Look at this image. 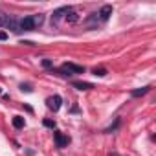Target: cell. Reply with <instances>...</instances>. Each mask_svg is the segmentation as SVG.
Masks as SVG:
<instances>
[{
  "label": "cell",
  "mask_w": 156,
  "mask_h": 156,
  "mask_svg": "<svg viewBox=\"0 0 156 156\" xmlns=\"http://www.w3.org/2000/svg\"><path fill=\"white\" fill-rule=\"evenodd\" d=\"M94 75L103 77V75H107V70H105V68H96V70H94Z\"/></svg>",
  "instance_id": "cell-15"
},
{
  "label": "cell",
  "mask_w": 156,
  "mask_h": 156,
  "mask_svg": "<svg viewBox=\"0 0 156 156\" xmlns=\"http://www.w3.org/2000/svg\"><path fill=\"white\" fill-rule=\"evenodd\" d=\"M20 90H22V92H33L31 85H28V83H22V85H20Z\"/></svg>",
  "instance_id": "cell-16"
},
{
  "label": "cell",
  "mask_w": 156,
  "mask_h": 156,
  "mask_svg": "<svg viewBox=\"0 0 156 156\" xmlns=\"http://www.w3.org/2000/svg\"><path fill=\"white\" fill-rule=\"evenodd\" d=\"M13 127L15 129H24V118L22 116H15L13 118Z\"/></svg>",
  "instance_id": "cell-12"
},
{
  "label": "cell",
  "mask_w": 156,
  "mask_h": 156,
  "mask_svg": "<svg viewBox=\"0 0 156 156\" xmlns=\"http://www.w3.org/2000/svg\"><path fill=\"white\" fill-rule=\"evenodd\" d=\"M42 66H44V68H51V66H53V62H51L50 59H42Z\"/></svg>",
  "instance_id": "cell-18"
},
{
  "label": "cell",
  "mask_w": 156,
  "mask_h": 156,
  "mask_svg": "<svg viewBox=\"0 0 156 156\" xmlns=\"http://www.w3.org/2000/svg\"><path fill=\"white\" fill-rule=\"evenodd\" d=\"M8 17H9V15H6L4 11H0V28H2V26H6V22H8Z\"/></svg>",
  "instance_id": "cell-14"
},
{
  "label": "cell",
  "mask_w": 156,
  "mask_h": 156,
  "mask_svg": "<svg viewBox=\"0 0 156 156\" xmlns=\"http://www.w3.org/2000/svg\"><path fill=\"white\" fill-rule=\"evenodd\" d=\"M0 94H2V88H0Z\"/></svg>",
  "instance_id": "cell-21"
},
{
  "label": "cell",
  "mask_w": 156,
  "mask_h": 156,
  "mask_svg": "<svg viewBox=\"0 0 156 156\" xmlns=\"http://www.w3.org/2000/svg\"><path fill=\"white\" fill-rule=\"evenodd\" d=\"M98 15H99V20H101V22H107V20L110 19V15H112V6H110V4H105V6L98 11Z\"/></svg>",
  "instance_id": "cell-5"
},
{
  "label": "cell",
  "mask_w": 156,
  "mask_h": 156,
  "mask_svg": "<svg viewBox=\"0 0 156 156\" xmlns=\"http://www.w3.org/2000/svg\"><path fill=\"white\" fill-rule=\"evenodd\" d=\"M8 39V33L6 31H0V41H6Z\"/></svg>",
  "instance_id": "cell-19"
},
{
  "label": "cell",
  "mask_w": 156,
  "mask_h": 156,
  "mask_svg": "<svg viewBox=\"0 0 156 156\" xmlns=\"http://www.w3.org/2000/svg\"><path fill=\"white\" fill-rule=\"evenodd\" d=\"M72 87L77 88V90H90V88H94V85L92 83H87V81H73Z\"/></svg>",
  "instance_id": "cell-8"
},
{
  "label": "cell",
  "mask_w": 156,
  "mask_h": 156,
  "mask_svg": "<svg viewBox=\"0 0 156 156\" xmlns=\"http://www.w3.org/2000/svg\"><path fill=\"white\" fill-rule=\"evenodd\" d=\"M42 123H44V127H48V129H55V121H51V119H44Z\"/></svg>",
  "instance_id": "cell-17"
},
{
  "label": "cell",
  "mask_w": 156,
  "mask_h": 156,
  "mask_svg": "<svg viewBox=\"0 0 156 156\" xmlns=\"http://www.w3.org/2000/svg\"><path fill=\"white\" fill-rule=\"evenodd\" d=\"M149 90H151V87H141V88L132 90V92H130V96H132V98H141V96H145Z\"/></svg>",
  "instance_id": "cell-11"
},
{
  "label": "cell",
  "mask_w": 156,
  "mask_h": 156,
  "mask_svg": "<svg viewBox=\"0 0 156 156\" xmlns=\"http://www.w3.org/2000/svg\"><path fill=\"white\" fill-rule=\"evenodd\" d=\"M53 141L57 147H66L70 143V136H66L62 132H53Z\"/></svg>",
  "instance_id": "cell-4"
},
{
  "label": "cell",
  "mask_w": 156,
  "mask_h": 156,
  "mask_svg": "<svg viewBox=\"0 0 156 156\" xmlns=\"http://www.w3.org/2000/svg\"><path fill=\"white\" fill-rule=\"evenodd\" d=\"M33 30H37V24H35L33 15L24 17V19L19 20V31H33Z\"/></svg>",
  "instance_id": "cell-2"
},
{
  "label": "cell",
  "mask_w": 156,
  "mask_h": 156,
  "mask_svg": "<svg viewBox=\"0 0 156 156\" xmlns=\"http://www.w3.org/2000/svg\"><path fill=\"white\" fill-rule=\"evenodd\" d=\"M57 73H61L62 77H70V75H75V73H85V66L73 64V62H64L62 68H61Z\"/></svg>",
  "instance_id": "cell-1"
},
{
  "label": "cell",
  "mask_w": 156,
  "mask_h": 156,
  "mask_svg": "<svg viewBox=\"0 0 156 156\" xmlns=\"http://www.w3.org/2000/svg\"><path fill=\"white\" fill-rule=\"evenodd\" d=\"M99 22H101V20H99V15H98V13H90L88 19L85 20V24H87L88 30H96V28L99 26Z\"/></svg>",
  "instance_id": "cell-7"
},
{
  "label": "cell",
  "mask_w": 156,
  "mask_h": 156,
  "mask_svg": "<svg viewBox=\"0 0 156 156\" xmlns=\"http://www.w3.org/2000/svg\"><path fill=\"white\" fill-rule=\"evenodd\" d=\"M118 127H119V118H116V119H114V123H112L110 127H107V129H105L103 132H107V134H110V132H114V130H116Z\"/></svg>",
  "instance_id": "cell-13"
},
{
  "label": "cell",
  "mask_w": 156,
  "mask_h": 156,
  "mask_svg": "<svg viewBox=\"0 0 156 156\" xmlns=\"http://www.w3.org/2000/svg\"><path fill=\"white\" fill-rule=\"evenodd\" d=\"M61 105H62V98H61L59 94H53V96H50V98L46 99V107H48L51 112H57V110L61 108Z\"/></svg>",
  "instance_id": "cell-3"
},
{
  "label": "cell",
  "mask_w": 156,
  "mask_h": 156,
  "mask_svg": "<svg viewBox=\"0 0 156 156\" xmlns=\"http://www.w3.org/2000/svg\"><path fill=\"white\" fill-rule=\"evenodd\" d=\"M6 26H8L9 30H13L15 33H19V20H17L15 17H8V22H6Z\"/></svg>",
  "instance_id": "cell-10"
},
{
  "label": "cell",
  "mask_w": 156,
  "mask_h": 156,
  "mask_svg": "<svg viewBox=\"0 0 156 156\" xmlns=\"http://www.w3.org/2000/svg\"><path fill=\"white\" fill-rule=\"evenodd\" d=\"M68 9H70V6H62V8H59V9H55L53 11V15H51V24H57L66 13H68Z\"/></svg>",
  "instance_id": "cell-6"
},
{
  "label": "cell",
  "mask_w": 156,
  "mask_h": 156,
  "mask_svg": "<svg viewBox=\"0 0 156 156\" xmlns=\"http://www.w3.org/2000/svg\"><path fill=\"white\" fill-rule=\"evenodd\" d=\"M64 19H66V22H70V24H75L77 20H79V15H77V13H75V11L70 8V9H68V13L64 15Z\"/></svg>",
  "instance_id": "cell-9"
},
{
  "label": "cell",
  "mask_w": 156,
  "mask_h": 156,
  "mask_svg": "<svg viewBox=\"0 0 156 156\" xmlns=\"http://www.w3.org/2000/svg\"><path fill=\"white\" fill-rule=\"evenodd\" d=\"M108 156H121V154H118V152H110Z\"/></svg>",
  "instance_id": "cell-20"
}]
</instances>
